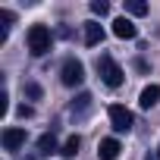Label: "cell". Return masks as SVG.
<instances>
[{"mask_svg":"<svg viewBox=\"0 0 160 160\" xmlns=\"http://www.w3.org/2000/svg\"><path fill=\"white\" fill-rule=\"evenodd\" d=\"M94 66H98V75H101V82H104L107 88H119V85H122L126 72H122V69L116 66V60H113L110 53H101Z\"/></svg>","mask_w":160,"mask_h":160,"instance_id":"cell-1","label":"cell"},{"mask_svg":"<svg viewBox=\"0 0 160 160\" xmlns=\"http://www.w3.org/2000/svg\"><path fill=\"white\" fill-rule=\"evenodd\" d=\"M25 41H28V50H32V57H44L47 50H50V28L47 25H32L28 28V35H25Z\"/></svg>","mask_w":160,"mask_h":160,"instance_id":"cell-2","label":"cell"},{"mask_svg":"<svg viewBox=\"0 0 160 160\" xmlns=\"http://www.w3.org/2000/svg\"><path fill=\"white\" fill-rule=\"evenodd\" d=\"M60 78H63V85H66V88L82 85V82H85V66H82V60L66 57V60H63V69H60Z\"/></svg>","mask_w":160,"mask_h":160,"instance_id":"cell-3","label":"cell"},{"mask_svg":"<svg viewBox=\"0 0 160 160\" xmlns=\"http://www.w3.org/2000/svg\"><path fill=\"white\" fill-rule=\"evenodd\" d=\"M107 113H110V126H113L116 132H129V129H132V122H135V119H132V113H129L122 104H113Z\"/></svg>","mask_w":160,"mask_h":160,"instance_id":"cell-4","label":"cell"},{"mask_svg":"<svg viewBox=\"0 0 160 160\" xmlns=\"http://www.w3.org/2000/svg\"><path fill=\"white\" fill-rule=\"evenodd\" d=\"M22 144H25V129H19V126L3 129V148L7 151H19Z\"/></svg>","mask_w":160,"mask_h":160,"instance_id":"cell-5","label":"cell"},{"mask_svg":"<svg viewBox=\"0 0 160 160\" xmlns=\"http://www.w3.org/2000/svg\"><path fill=\"white\" fill-rule=\"evenodd\" d=\"M113 35H116V38H122V41H132V38L138 35V28H135V22H132V19H126V16H122V19H116V22H113Z\"/></svg>","mask_w":160,"mask_h":160,"instance_id":"cell-6","label":"cell"},{"mask_svg":"<svg viewBox=\"0 0 160 160\" xmlns=\"http://www.w3.org/2000/svg\"><path fill=\"white\" fill-rule=\"evenodd\" d=\"M119 151H122V148H119L116 138H104V141L98 144V157H101V160H116Z\"/></svg>","mask_w":160,"mask_h":160,"instance_id":"cell-7","label":"cell"},{"mask_svg":"<svg viewBox=\"0 0 160 160\" xmlns=\"http://www.w3.org/2000/svg\"><path fill=\"white\" fill-rule=\"evenodd\" d=\"M157 101H160V85H148V88L141 91V98H138V107H141V110H151Z\"/></svg>","mask_w":160,"mask_h":160,"instance_id":"cell-8","label":"cell"},{"mask_svg":"<svg viewBox=\"0 0 160 160\" xmlns=\"http://www.w3.org/2000/svg\"><path fill=\"white\" fill-rule=\"evenodd\" d=\"M101 41H104V28H101V22H85V44L94 47V44H101Z\"/></svg>","mask_w":160,"mask_h":160,"instance_id":"cell-9","label":"cell"},{"mask_svg":"<svg viewBox=\"0 0 160 160\" xmlns=\"http://www.w3.org/2000/svg\"><path fill=\"white\" fill-rule=\"evenodd\" d=\"M78 148H82V138H78V135H69V138L63 141L60 154H63V157H75V154H78Z\"/></svg>","mask_w":160,"mask_h":160,"instance_id":"cell-10","label":"cell"},{"mask_svg":"<svg viewBox=\"0 0 160 160\" xmlns=\"http://www.w3.org/2000/svg\"><path fill=\"white\" fill-rule=\"evenodd\" d=\"M88 107H91V94H88V91H82L78 98H72V104H69V110H72V113H85Z\"/></svg>","mask_w":160,"mask_h":160,"instance_id":"cell-11","label":"cell"},{"mask_svg":"<svg viewBox=\"0 0 160 160\" xmlns=\"http://www.w3.org/2000/svg\"><path fill=\"white\" fill-rule=\"evenodd\" d=\"M38 151H41V154H50V151H57V135H53V132L41 135V138H38Z\"/></svg>","mask_w":160,"mask_h":160,"instance_id":"cell-12","label":"cell"},{"mask_svg":"<svg viewBox=\"0 0 160 160\" xmlns=\"http://www.w3.org/2000/svg\"><path fill=\"white\" fill-rule=\"evenodd\" d=\"M13 13L10 10H0V22H3V28H0V41H7V35H10V25H13Z\"/></svg>","mask_w":160,"mask_h":160,"instance_id":"cell-13","label":"cell"},{"mask_svg":"<svg viewBox=\"0 0 160 160\" xmlns=\"http://www.w3.org/2000/svg\"><path fill=\"white\" fill-rule=\"evenodd\" d=\"M126 13H132V16H144V13H148V3H141V0H126Z\"/></svg>","mask_w":160,"mask_h":160,"instance_id":"cell-14","label":"cell"},{"mask_svg":"<svg viewBox=\"0 0 160 160\" xmlns=\"http://www.w3.org/2000/svg\"><path fill=\"white\" fill-rule=\"evenodd\" d=\"M91 13H94V16H107V13H110V3H104V0H94V3H91Z\"/></svg>","mask_w":160,"mask_h":160,"instance_id":"cell-15","label":"cell"},{"mask_svg":"<svg viewBox=\"0 0 160 160\" xmlns=\"http://www.w3.org/2000/svg\"><path fill=\"white\" fill-rule=\"evenodd\" d=\"M16 113H19V116H22V119H28V116H32V113H35V110H32V107H28V104H19V107H16Z\"/></svg>","mask_w":160,"mask_h":160,"instance_id":"cell-16","label":"cell"},{"mask_svg":"<svg viewBox=\"0 0 160 160\" xmlns=\"http://www.w3.org/2000/svg\"><path fill=\"white\" fill-rule=\"evenodd\" d=\"M7 110H10V94L3 91V94H0V116H3Z\"/></svg>","mask_w":160,"mask_h":160,"instance_id":"cell-17","label":"cell"},{"mask_svg":"<svg viewBox=\"0 0 160 160\" xmlns=\"http://www.w3.org/2000/svg\"><path fill=\"white\" fill-rule=\"evenodd\" d=\"M25 91H28V98H41V88L38 85H25Z\"/></svg>","mask_w":160,"mask_h":160,"instance_id":"cell-18","label":"cell"},{"mask_svg":"<svg viewBox=\"0 0 160 160\" xmlns=\"http://www.w3.org/2000/svg\"><path fill=\"white\" fill-rule=\"evenodd\" d=\"M157 160H160V148H157Z\"/></svg>","mask_w":160,"mask_h":160,"instance_id":"cell-19","label":"cell"}]
</instances>
